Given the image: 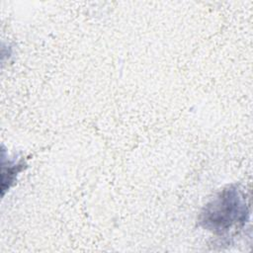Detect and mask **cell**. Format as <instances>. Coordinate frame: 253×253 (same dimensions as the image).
<instances>
[{"mask_svg":"<svg viewBox=\"0 0 253 253\" xmlns=\"http://www.w3.org/2000/svg\"><path fill=\"white\" fill-rule=\"evenodd\" d=\"M249 216L245 193L236 185L221 190L202 210L199 222L202 227L216 235L242 228Z\"/></svg>","mask_w":253,"mask_h":253,"instance_id":"6da1fadb","label":"cell"}]
</instances>
